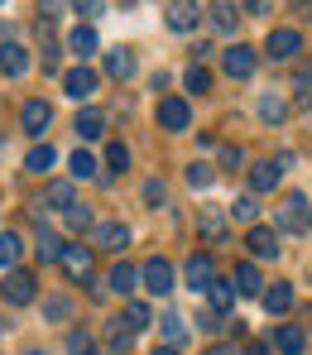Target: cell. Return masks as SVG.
I'll return each instance as SVG.
<instances>
[{"label":"cell","mask_w":312,"mask_h":355,"mask_svg":"<svg viewBox=\"0 0 312 355\" xmlns=\"http://www.w3.org/2000/svg\"><path fill=\"white\" fill-rule=\"evenodd\" d=\"M274 221H279V231H288V236H308L312 231V207L303 192H293V197H284V207H274Z\"/></svg>","instance_id":"obj_1"},{"label":"cell","mask_w":312,"mask_h":355,"mask_svg":"<svg viewBox=\"0 0 312 355\" xmlns=\"http://www.w3.org/2000/svg\"><path fill=\"white\" fill-rule=\"evenodd\" d=\"M0 297H5L10 307H29V302L39 297L34 274H29V269H10V274H5V284H0Z\"/></svg>","instance_id":"obj_2"},{"label":"cell","mask_w":312,"mask_h":355,"mask_svg":"<svg viewBox=\"0 0 312 355\" xmlns=\"http://www.w3.org/2000/svg\"><path fill=\"white\" fill-rule=\"evenodd\" d=\"M139 279H144V288H149L154 297H168L173 288H178V274H173V264H168L164 254H154V259L139 269Z\"/></svg>","instance_id":"obj_3"},{"label":"cell","mask_w":312,"mask_h":355,"mask_svg":"<svg viewBox=\"0 0 312 355\" xmlns=\"http://www.w3.org/2000/svg\"><path fill=\"white\" fill-rule=\"evenodd\" d=\"M303 53V34L298 29H269V39H264V58L269 62H293Z\"/></svg>","instance_id":"obj_4"},{"label":"cell","mask_w":312,"mask_h":355,"mask_svg":"<svg viewBox=\"0 0 312 355\" xmlns=\"http://www.w3.org/2000/svg\"><path fill=\"white\" fill-rule=\"evenodd\" d=\"M96 87H101V72L96 67H72V72H62V92L72 96V101H92L96 96Z\"/></svg>","instance_id":"obj_5"},{"label":"cell","mask_w":312,"mask_h":355,"mask_svg":"<svg viewBox=\"0 0 312 355\" xmlns=\"http://www.w3.org/2000/svg\"><path fill=\"white\" fill-rule=\"evenodd\" d=\"M92 245H62V274L72 279V284H92Z\"/></svg>","instance_id":"obj_6"},{"label":"cell","mask_w":312,"mask_h":355,"mask_svg":"<svg viewBox=\"0 0 312 355\" xmlns=\"http://www.w3.org/2000/svg\"><path fill=\"white\" fill-rule=\"evenodd\" d=\"M197 231H202L207 245H226L231 240V221H226L221 207H197Z\"/></svg>","instance_id":"obj_7"},{"label":"cell","mask_w":312,"mask_h":355,"mask_svg":"<svg viewBox=\"0 0 312 355\" xmlns=\"http://www.w3.org/2000/svg\"><path fill=\"white\" fill-rule=\"evenodd\" d=\"M125 245H130V226H125V221H96V226H92V250L121 254Z\"/></svg>","instance_id":"obj_8"},{"label":"cell","mask_w":312,"mask_h":355,"mask_svg":"<svg viewBox=\"0 0 312 355\" xmlns=\"http://www.w3.org/2000/svg\"><path fill=\"white\" fill-rule=\"evenodd\" d=\"M221 67H226L236 82H245V77H254V67H259V53H254L250 44H231V49L221 53Z\"/></svg>","instance_id":"obj_9"},{"label":"cell","mask_w":312,"mask_h":355,"mask_svg":"<svg viewBox=\"0 0 312 355\" xmlns=\"http://www.w3.org/2000/svg\"><path fill=\"white\" fill-rule=\"evenodd\" d=\"M19 125H24V135H34V139H44L49 135V125H53V106L49 101H24V111H19Z\"/></svg>","instance_id":"obj_10"},{"label":"cell","mask_w":312,"mask_h":355,"mask_svg":"<svg viewBox=\"0 0 312 355\" xmlns=\"http://www.w3.org/2000/svg\"><path fill=\"white\" fill-rule=\"evenodd\" d=\"M164 19H168L173 34H192L197 19H202V10H197V0H168L164 5Z\"/></svg>","instance_id":"obj_11"},{"label":"cell","mask_w":312,"mask_h":355,"mask_svg":"<svg viewBox=\"0 0 312 355\" xmlns=\"http://www.w3.org/2000/svg\"><path fill=\"white\" fill-rule=\"evenodd\" d=\"M159 125H164L168 135H183L187 125H192V111H187L183 96H164V101H159Z\"/></svg>","instance_id":"obj_12"},{"label":"cell","mask_w":312,"mask_h":355,"mask_svg":"<svg viewBox=\"0 0 312 355\" xmlns=\"http://www.w3.org/2000/svg\"><path fill=\"white\" fill-rule=\"evenodd\" d=\"M183 274H187V288H192V293H207V288H211V279H216V259L202 250V254H192V259H187Z\"/></svg>","instance_id":"obj_13"},{"label":"cell","mask_w":312,"mask_h":355,"mask_svg":"<svg viewBox=\"0 0 312 355\" xmlns=\"http://www.w3.org/2000/svg\"><path fill=\"white\" fill-rule=\"evenodd\" d=\"M279 355H303L308 351V331L298 327V322H284V327H274V341H269Z\"/></svg>","instance_id":"obj_14"},{"label":"cell","mask_w":312,"mask_h":355,"mask_svg":"<svg viewBox=\"0 0 312 355\" xmlns=\"http://www.w3.org/2000/svg\"><path fill=\"white\" fill-rule=\"evenodd\" d=\"M245 245H250L254 259H279V231L274 226H250Z\"/></svg>","instance_id":"obj_15"},{"label":"cell","mask_w":312,"mask_h":355,"mask_svg":"<svg viewBox=\"0 0 312 355\" xmlns=\"http://www.w3.org/2000/svg\"><path fill=\"white\" fill-rule=\"evenodd\" d=\"M72 130H77V139H101V135H106V111H96V106L77 111Z\"/></svg>","instance_id":"obj_16"},{"label":"cell","mask_w":312,"mask_h":355,"mask_svg":"<svg viewBox=\"0 0 312 355\" xmlns=\"http://www.w3.org/2000/svg\"><path fill=\"white\" fill-rule=\"evenodd\" d=\"M96 49H101V39H96V29H92V24H77V29L67 34V53H77L82 62L92 58Z\"/></svg>","instance_id":"obj_17"},{"label":"cell","mask_w":312,"mask_h":355,"mask_svg":"<svg viewBox=\"0 0 312 355\" xmlns=\"http://www.w3.org/2000/svg\"><path fill=\"white\" fill-rule=\"evenodd\" d=\"M106 284H111V293L130 297V293H135V284H139V269H135V264H125V259H116V264H111V274H106Z\"/></svg>","instance_id":"obj_18"},{"label":"cell","mask_w":312,"mask_h":355,"mask_svg":"<svg viewBox=\"0 0 312 355\" xmlns=\"http://www.w3.org/2000/svg\"><path fill=\"white\" fill-rule=\"evenodd\" d=\"M0 72H5V77H24V72H29V49L0 44Z\"/></svg>","instance_id":"obj_19"},{"label":"cell","mask_w":312,"mask_h":355,"mask_svg":"<svg viewBox=\"0 0 312 355\" xmlns=\"http://www.w3.org/2000/svg\"><path fill=\"white\" fill-rule=\"evenodd\" d=\"M259 302H264V312H269V317H284V312L293 307V284H274V288H264Z\"/></svg>","instance_id":"obj_20"},{"label":"cell","mask_w":312,"mask_h":355,"mask_svg":"<svg viewBox=\"0 0 312 355\" xmlns=\"http://www.w3.org/2000/svg\"><path fill=\"white\" fill-rule=\"evenodd\" d=\"M279 178H284V168H279L274 159H264V164H254V168H250V187H254V192H274V187H279Z\"/></svg>","instance_id":"obj_21"},{"label":"cell","mask_w":312,"mask_h":355,"mask_svg":"<svg viewBox=\"0 0 312 355\" xmlns=\"http://www.w3.org/2000/svg\"><path fill=\"white\" fill-rule=\"evenodd\" d=\"M44 202H49L53 211H72V207H77V187H72L67 178H58V182H49V192H44Z\"/></svg>","instance_id":"obj_22"},{"label":"cell","mask_w":312,"mask_h":355,"mask_svg":"<svg viewBox=\"0 0 312 355\" xmlns=\"http://www.w3.org/2000/svg\"><path fill=\"white\" fill-rule=\"evenodd\" d=\"M231 284H236V293H241V297H259V293H264V279H259L254 264H236V279H231Z\"/></svg>","instance_id":"obj_23"},{"label":"cell","mask_w":312,"mask_h":355,"mask_svg":"<svg viewBox=\"0 0 312 355\" xmlns=\"http://www.w3.org/2000/svg\"><path fill=\"white\" fill-rule=\"evenodd\" d=\"M207 297H211V312H231L236 307V284L231 279H211V288H207Z\"/></svg>","instance_id":"obj_24"},{"label":"cell","mask_w":312,"mask_h":355,"mask_svg":"<svg viewBox=\"0 0 312 355\" xmlns=\"http://www.w3.org/2000/svg\"><path fill=\"white\" fill-rule=\"evenodd\" d=\"M106 72H111V77H116V82H125V77H135V53H130V49H121V44H116V49H111V53H106Z\"/></svg>","instance_id":"obj_25"},{"label":"cell","mask_w":312,"mask_h":355,"mask_svg":"<svg viewBox=\"0 0 312 355\" xmlns=\"http://www.w3.org/2000/svg\"><path fill=\"white\" fill-rule=\"evenodd\" d=\"M34 254H39L44 264H58V259H62V240L53 236L44 221H39V245H34Z\"/></svg>","instance_id":"obj_26"},{"label":"cell","mask_w":312,"mask_h":355,"mask_svg":"<svg viewBox=\"0 0 312 355\" xmlns=\"http://www.w3.org/2000/svg\"><path fill=\"white\" fill-rule=\"evenodd\" d=\"M53 164H58V154H53V144H34V149H29V159H24V168H29L34 178H44L49 168H53Z\"/></svg>","instance_id":"obj_27"},{"label":"cell","mask_w":312,"mask_h":355,"mask_svg":"<svg viewBox=\"0 0 312 355\" xmlns=\"http://www.w3.org/2000/svg\"><path fill=\"white\" fill-rule=\"evenodd\" d=\"M19 254H24V240L15 231H0V269H19Z\"/></svg>","instance_id":"obj_28"},{"label":"cell","mask_w":312,"mask_h":355,"mask_svg":"<svg viewBox=\"0 0 312 355\" xmlns=\"http://www.w3.org/2000/svg\"><path fill=\"white\" fill-rule=\"evenodd\" d=\"M259 120H264V125H284V120H288V101H284V96H274V92H269V96H259Z\"/></svg>","instance_id":"obj_29"},{"label":"cell","mask_w":312,"mask_h":355,"mask_svg":"<svg viewBox=\"0 0 312 355\" xmlns=\"http://www.w3.org/2000/svg\"><path fill=\"white\" fill-rule=\"evenodd\" d=\"M211 24H216L221 34H236V24H241V10H236L231 0H216V5H211Z\"/></svg>","instance_id":"obj_30"},{"label":"cell","mask_w":312,"mask_h":355,"mask_svg":"<svg viewBox=\"0 0 312 355\" xmlns=\"http://www.w3.org/2000/svg\"><path fill=\"white\" fill-rule=\"evenodd\" d=\"M159 322H164V346H183V341H187V317H178V312H164Z\"/></svg>","instance_id":"obj_31"},{"label":"cell","mask_w":312,"mask_h":355,"mask_svg":"<svg viewBox=\"0 0 312 355\" xmlns=\"http://www.w3.org/2000/svg\"><path fill=\"white\" fill-rule=\"evenodd\" d=\"M67 164H72V178H77V182H92V178H96V168H101V164H96V159H92L87 149H77V154H72Z\"/></svg>","instance_id":"obj_32"},{"label":"cell","mask_w":312,"mask_h":355,"mask_svg":"<svg viewBox=\"0 0 312 355\" xmlns=\"http://www.w3.org/2000/svg\"><path fill=\"white\" fill-rule=\"evenodd\" d=\"M106 341H111V355H125L130 346H135V331L121 327V322H111V327H106Z\"/></svg>","instance_id":"obj_33"},{"label":"cell","mask_w":312,"mask_h":355,"mask_svg":"<svg viewBox=\"0 0 312 355\" xmlns=\"http://www.w3.org/2000/svg\"><path fill=\"white\" fill-rule=\"evenodd\" d=\"M183 87H187V92H197V96H202V92H211V72H207L202 62H192V67L183 72Z\"/></svg>","instance_id":"obj_34"},{"label":"cell","mask_w":312,"mask_h":355,"mask_svg":"<svg viewBox=\"0 0 312 355\" xmlns=\"http://www.w3.org/2000/svg\"><path fill=\"white\" fill-rule=\"evenodd\" d=\"M226 216H231V221H254V216H259V202H254V192H250V197H236V202L226 207Z\"/></svg>","instance_id":"obj_35"},{"label":"cell","mask_w":312,"mask_h":355,"mask_svg":"<svg viewBox=\"0 0 312 355\" xmlns=\"http://www.w3.org/2000/svg\"><path fill=\"white\" fill-rule=\"evenodd\" d=\"M44 317H49V322H67V317H72V297H62V293L44 297Z\"/></svg>","instance_id":"obj_36"},{"label":"cell","mask_w":312,"mask_h":355,"mask_svg":"<svg viewBox=\"0 0 312 355\" xmlns=\"http://www.w3.org/2000/svg\"><path fill=\"white\" fill-rule=\"evenodd\" d=\"M149 322H154V317H149L144 302H125V327H130V331H144Z\"/></svg>","instance_id":"obj_37"},{"label":"cell","mask_w":312,"mask_h":355,"mask_svg":"<svg viewBox=\"0 0 312 355\" xmlns=\"http://www.w3.org/2000/svg\"><path fill=\"white\" fill-rule=\"evenodd\" d=\"M187 182H192L197 192H202V187H211V182H216V173H211V164H197V159H192V164H187Z\"/></svg>","instance_id":"obj_38"},{"label":"cell","mask_w":312,"mask_h":355,"mask_svg":"<svg viewBox=\"0 0 312 355\" xmlns=\"http://www.w3.org/2000/svg\"><path fill=\"white\" fill-rule=\"evenodd\" d=\"M293 92H298V106H312V67L293 72Z\"/></svg>","instance_id":"obj_39"},{"label":"cell","mask_w":312,"mask_h":355,"mask_svg":"<svg viewBox=\"0 0 312 355\" xmlns=\"http://www.w3.org/2000/svg\"><path fill=\"white\" fill-rule=\"evenodd\" d=\"M67 355H96L92 336H87V331H67Z\"/></svg>","instance_id":"obj_40"},{"label":"cell","mask_w":312,"mask_h":355,"mask_svg":"<svg viewBox=\"0 0 312 355\" xmlns=\"http://www.w3.org/2000/svg\"><path fill=\"white\" fill-rule=\"evenodd\" d=\"M62 216H67V226H72V231H92V226H96V221H92V211H87L82 202H77L72 211H62Z\"/></svg>","instance_id":"obj_41"},{"label":"cell","mask_w":312,"mask_h":355,"mask_svg":"<svg viewBox=\"0 0 312 355\" xmlns=\"http://www.w3.org/2000/svg\"><path fill=\"white\" fill-rule=\"evenodd\" d=\"M106 164H111L116 173H125V168H130V149H125V144H111V149H106Z\"/></svg>","instance_id":"obj_42"},{"label":"cell","mask_w":312,"mask_h":355,"mask_svg":"<svg viewBox=\"0 0 312 355\" xmlns=\"http://www.w3.org/2000/svg\"><path fill=\"white\" fill-rule=\"evenodd\" d=\"M221 164H226L231 173H236V168H245V149H241V144H226V149H221Z\"/></svg>","instance_id":"obj_43"},{"label":"cell","mask_w":312,"mask_h":355,"mask_svg":"<svg viewBox=\"0 0 312 355\" xmlns=\"http://www.w3.org/2000/svg\"><path fill=\"white\" fill-rule=\"evenodd\" d=\"M164 197H168V187H164L159 178H149V182H144V202H149V207H164Z\"/></svg>","instance_id":"obj_44"},{"label":"cell","mask_w":312,"mask_h":355,"mask_svg":"<svg viewBox=\"0 0 312 355\" xmlns=\"http://www.w3.org/2000/svg\"><path fill=\"white\" fill-rule=\"evenodd\" d=\"M67 5H72V10H77L82 19H96V15L106 10V0H67Z\"/></svg>","instance_id":"obj_45"},{"label":"cell","mask_w":312,"mask_h":355,"mask_svg":"<svg viewBox=\"0 0 312 355\" xmlns=\"http://www.w3.org/2000/svg\"><path fill=\"white\" fill-rule=\"evenodd\" d=\"M62 5H67V0H39V24L58 19V15H62Z\"/></svg>","instance_id":"obj_46"},{"label":"cell","mask_w":312,"mask_h":355,"mask_svg":"<svg viewBox=\"0 0 312 355\" xmlns=\"http://www.w3.org/2000/svg\"><path fill=\"white\" fill-rule=\"evenodd\" d=\"M197 327H202V331H221L226 322H221V312H197Z\"/></svg>","instance_id":"obj_47"},{"label":"cell","mask_w":312,"mask_h":355,"mask_svg":"<svg viewBox=\"0 0 312 355\" xmlns=\"http://www.w3.org/2000/svg\"><path fill=\"white\" fill-rule=\"evenodd\" d=\"M250 15H274V0H245Z\"/></svg>","instance_id":"obj_48"},{"label":"cell","mask_w":312,"mask_h":355,"mask_svg":"<svg viewBox=\"0 0 312 355\" xmlns=\"http://www.w3.org/2000/svg\"><path fill=\"white\" fill-rule=\"evenodd\" d=\"M245 355H274V346H269V341H254V346H250Z\"/></svg>","instance_id":"obj_49"},{"label":"cell","mask_w":312,"mask_h":355,"mask_svg":"<svg viewBox=\"0 0 312 355\" xmlns=\"http://www.w3.org/2000/svg\"><path fill=\"white\" fill-rule=\"evenodd\" d=\"M207 355H236V346H211Z\"/></svg>","instance_id":"obj_50"},{"label":"cell","mask_w":312,"mask_h":355,"mask_svg":"<svg viewBox=\"0 0 312 355\" xmlns=\"http://www.w3.org/2000/svg\"><path fill=\"white\" fill-rule=\"evenodd\" d=\"M154 355H183L178 346H154Z\"/></svg>","instance_id":"obj_51"},{"label":"cell","mask_w":312,"mask_h":355,"mask_svg":"<svg viewBox=\"0 0 312 355\" xmlns=\"http://www.w3.org/2000/svg\"><path fill=\"white\" fill-rule=\"evenodd\" d=\"M29 355H49V351H29Z\"/></svg>","instance_id":"obj_52"},{"label":"cell","mask_w":312,"mask_h":355,"mask_svg":"<svg viewBox=\"0 0 312 355\" xmlns=\"http://www.w3.org/2000/svg\"><path fill=\"white\" fill-rule=\"evenodd\" d=\"M0 336H5V327H0Z\"/></svg>","instance_id":"obj_53"}]
</instances>
